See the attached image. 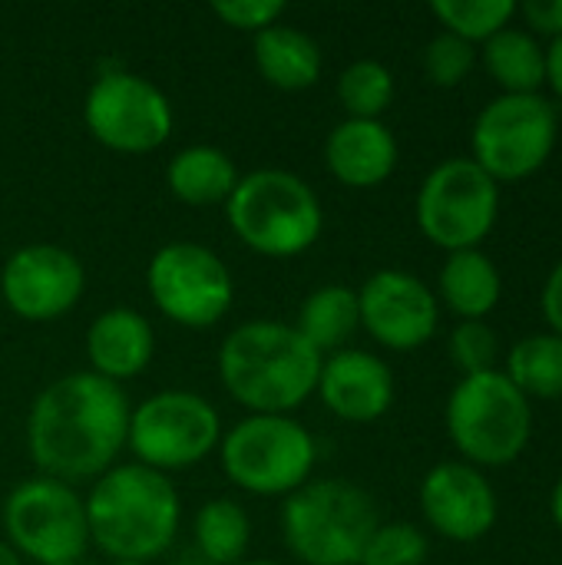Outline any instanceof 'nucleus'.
Segmentation results:
<instances>
[{"label": "nucleus", "mask_w": 562, "mask_h": 565, "mask_svg": "<svg viewBox=\"0 0 562 565\" xmlns=\"http://www.w3.org/2000/svg\"><path fill=\"white\" fill-rule=\"evenodd\" d=\"M0 565H23V559H20V556H17L3 540H0Z\"/></svg>", "instance_id": "nucleus-36"}, {"label": "nucleus", "mask_w": 562, "mask_h": 565, "mask_svg": "<svg viewBox=\"0 0 562 565\" xmlns=\"http://www.w3.org/2000/svg\"><path fill=\"white\" fill-rule=\"evenodd\" d=\"M427 536L414 523H381L364 546L361 565H424Z\"/></svg>", "instance_id": "nucleus-29"}, {"label": "nucleus", "mask_w": 562, "mask_h": 565, "mask_svg": "<svg viewBox=\"0 0 562 565\" xmlns=\"http://www.w3.org/2000/svg\"><path fill=\"white\" fill-rule=\"evenodd\" d=\"M285 10L288 7L282 0H219V3H212V13L225 26L248 30V33H262L265 26L282 23Z\"/></svg>", "instance_id": "nucleus-32"}, {"label": "nucleus", "mask_w": 562, "mask_h": 565, "mask_svg": "<svg viewBox=\"0 0 562 565\" xmlns=\"http://www.w3.org/2000/svg\"><path fill=\"white\" fill-rule=\"evenodd\" d=\"M547 79L562 96V36H556L547 50Z\"/></svg>", "instance_id": "nucleus-35"}, {"label": "nucleus", "mask_w": 562, "mask_h": 565, "mask_svg": "<svg viewBox=\"0 0 562 565\" xmlns=\"http://www.w3.org/2000/svg\"><path fill=\"white\" fill-rule=\"evenodd\" d=\"M83 288V262L70 248L50 242L17 248L0 268V295L7 308L30 324H50L70 315L79 305Z\"/></svg>", "instance_id": "nucleus-14"}, {"label": "nucleus", "mask_w": 562, "mask_h": 565, "mask_svg": "<svg viewBox=\"0 0 562 565\" xmlns=\"http://www.w3.org/2000/svg\"><path fill=\"white\" fill-rule=\"evenodd\" d=\"M225 477L252 497H291L311 480L318 444L291 414H248L222 434Z\"/></svg>", "instance_id": "nucleus-6"}, {"label": "nucleus", "mask_w": 562, "mask_h": 565, "mask_svg": "<svg viewBox=\"0 0 562 565\" xmlns=\"http://www.w3.org/2000/svg\"><path fill=\"white\" fill-rule=\"evenodd\" d=\"M431 10L444 23V30L464 36L467 43L477 40L487 43L494 33H500L510 23L517 3L513 0H434Z\"/></svg>", "instance_id": "nucleus-28"}, {"label": "nucleus", "mask_w": 562, "mask_h": 565, "mask_svg": "<svg viewBox=\"0 0 562 565\" xmlns=\"http://www.w3.org/2000/svg\"><path fill=\"white\" fill-rule=\"evenodd\" d=\"M63 565H83V563H63Z\"/></svg>", "instance_id": "nucleus-40"}, {"label": "nucleus", "mask_w": 562, "mask_h": 565, "mask_svg": "<svg viewBox=\"0 0 562 565\" xmlns=\"http://www.w3.org/2000/svg\"><path fill=\"white\" fill-rule=\"evenodd\" d=\"M381 526L374 497L348 480H308L282 503V536L305 565H361Z\"/></svg>", "instance_id": "nucleus-5"}, {"label": "nucleus", "mask_w": 562, "mask_h": 565, "mask_svg": "<svg viewBox=\"0 0 562 565\" xmlns=\"http://www.w3.org/2000/svg\"><path fill=\"white\" fill-rule=\"evenodd\" d=\"M543 315L553 324V334H562V258L556 262V268L547 278L543 288Z\"/></svg>", "instance_id": "nucleus-34"}, {"label": "nucleus", "mask_w": 562, "mask_h": 565, "mask_svg": "<svg viewBox=\"0 0 562 565\" xmlns=\"http://www.w3.org/2000/svg\"><path fill=\"white\" fill-rule=\"evenodd\" d=\"M503 281L490 255L480 248L450 252L441 268V298L450 311H457L464 321H484L500 301Z\"/></svg>", "instance_id": "nucleus-22"}, {"label": "nucleus", "mask_w": 562, "mask_h": 565, "mask_svg": "<svg viewBox=\"0 0 562 565\" xmlns=\"http://www.w3.org/2000/svg\"><path fill=\"white\" fill-rule=\"evenodd\" d=\"M447 430L467 460L484 467L513 463L533 434L530 397L497 367L467 374L450 391Z\"/></svg>", "instance_id": "nucleus-7"}, {"label": "nucleus", "mask_w": 562, "mask_h": 565, "mask_svg": "<svg viewBox=\"0 0 562 565\" xmlns=\"http://www.w3.org/2000/svg\"><path fill=\"white\" fill-rule=\"evenodd\" d=\"M474 63H477L474 43H467L464 36H457V33H450V30L437 33V36L427 43V50H424L427 79H431L434 86H444V89L460 86V83L467 79V73L474 70Z\"/></svg>", "instance_id": "nucleus-30"}, {"label": "nucleus", "mask_w": 562, "mask_h": 565, "mask_svg": "<svg viewBox=\"0 0 562 565\" xmlns=\"http://www.w3.org/2000/svg\"><path fill=\"white\" fill-rule=\"evenodd\" d=\"M225 218L235 238L265 258L305 255L325 228L318 192L288 169L238 175V185L225 202Z\"/></svg>", "instance_id": "nucleus-4"}, {"label": "nucleus", "mask_w": 562, "mask_h": 565, "mask_svg": "<svg viewBox=\"0 0 562 565\" xmlns=\"http://www.w3.org/2000/svg\"><path fill=\"white\" fill-rule=\"evenodd\" d=\"M166 185L182 205H225L232 189L238 185V169L232 156L215 146H189L169 159Z\"/></svg>", "instance_id": "nucleus-21"}, {"label": "nucleus", "mask_w": 562, "mask_h": 565, "mask_svg": "<svg viewBox=\"0 0 562 565\" xmlns=\"http://www.w3.org/2000/svg\"><path fill=\"white\" fill-rule=\"evenodd\" d=\"M553 520L560 523L562 530V480L556 483V490H553Z\"/></svg>", "instance_id": "nucleus-37"}, {"label": "nucleus", "mask_w": 562, "mask_h": 565, "mask_svg": "<svg viewBox=\"0 0 562 565\" xmlns=\"http://www.w3.org/2000/svg\"><path fill=\"white\" fill-rule=\"evenodd\" d=\"M325 358L285 321H242L219 344L225 394L248 414H291L318 391Z\"/></svg>", "instance_id": "nucleus-2"}, {"label": "nucleus", "mask_w": 562, "mask_h": 565, "mask_svg": "<svg viewBox=\"0 0 562 565\" xmlns=\"http://www.w3.org/2000/svg\"><path fill=\"white\" fill-rule=\"evenodd\" d=\"M450 358L467 374L494 371L497 364V331L487 321H460L450 334Z\"/></svg>", "instance_id": "nucleus-31"}, {"label": "nucleus", "mask_w": 562, "mask_h": 565, "mask_svg": "<svg viewBox=\"0 0 562 565\" xmlns=\"http://www.w3.org/2000/svg\"><path fill=\"white\" fill-rule=\"evenodd\" d=\"M361 328V311H358V291L348 285H321L315 288L295 318V331L325 358L344 351V344L354 338Z\"/></svg>", "instance_id": "nucleus-23"}, {"label": "nucleus", "mask_w": 562, "mask_h": 565, "mask_svg": "<svg viewBox=\"0 0 562 565\" xmlns=\"http://www.w3.org/2000/svg\"><path fill=\"white\" fill-rule=\"evenodd\" d=\"M315 394L335 417L348 424H374L394 404V374L378 354L344 348L325 358Z\"/></svg>", "instance_id": "nucleus-17"}, {"label": "nucleus", "mask_w": 562, "mask_h": 565, "mask_svg": "<svg viewBox=\"0 0 562 565\" xmlns=\"http://www.w3.org/2000/svg\"><path fill=\"white\" fill-rule=\"evenodd\" d=\"M500 212V185L474 159H447L417 189L414 215L421 232L447 252L477 248Z\"/></svg>", "instance_id": "nucleus-11"}, {"label": "nucleus", "mask_w": 562, "mask_h": 565, "mask_svg": "<svg viewBox=\"0 0 562 565\" xmlns=\"http://www.w3.org/2000/svg\"><path fill=\"white\" fill-rule=\"evenodd\" d=\"M361 328L391 351H414L437 331V295L411 271L384 268L358 288Z\"/></svg>", "instance_id": "nucleus-15"}, {"label": "nucleus", "mask_w": 562, "mask_h": 565, "mask_svg": "<svg viewBox=\"0 0 562 565\" xmlns=\"http://www.w3.org/2000/svg\"><path fill=\"white\" fill-rule=\"evenodd\" d=\"M109 565H139V563H109Z\"/></svg>", "instance_id": "nucleus-39"}, {"label": "nucleus", "mask_w": 562, "mask_h": 565, "mask_svg": "<svg viewBox=\"0 0 562 565\" xmlns=\"http://www.w3.org/2000/svg\"><path fill=\"white\" fill-rule=\"evenodd\" d=\"M328 172L348 189H374L397 166V139L381 119H344L325 139Z\"/></svg>", "instance_id": "nucleus-19"}, {"label": "nucleus", "mask_w": 562, "mask_h": 565, "mask_svg": "<svg viewBox=\"0 0 562 565\" xmlns=\"http://www.w3.org/2000/svg\"><path fill=\"white\" fill-rule=\"evenodd\" d=\"M7 546L36 565L79 563L89 546L86 507L76 487L30 477L3 503Z\"/></svg>", "instance_id": "nucleus-9"}, {"label": "nucleus", "mask_w": 562, "mask_h": 565, "mask_svg": "<svg viewBox=\"0 0 562 565\" xmlns=\"http://www.w3.org/2000/svg\"><path fill=\"white\" fill-rule=\"evenodd\" d=\"M252 56H255L258 76L268 86L285 89V93H301V89L315 86L321 76V66H325L318 40L288 23H275V26H265L262 33H255Z\"/></svg>", "instance_id": "nucleus-20"}, {"label": "nucleus", "mask_w": 562, "mask_h": 565, "mask_svg": "<svg viewBox=\"0 0 562 565\" xmlns=\"http://www.w3.org/2000/svg\"><path fill=\"white\" fill-rule=\"evenodd\" d=\"M89 543L113 563L149 565L166 556L182 523V503L166 473L123 463L93 480L86 500Z\"/></svg>", "instance_id": "nucleus-3"}, {"label": "nucleus", "mask_w": 562, "mask_h": 565, "mask_svg": "<svg viewBox=\"0 0 562 565\" xmlns=\"http://www.w3.org/2000/svg\"><path fill=\"white\" fill-rule=\"evenodd\" d=\"M517 10H523L527 23L537 33H550L553 40L562 36V0H527Z\"/></svg>", "instance_id": "nucleus-33"}, {"label": "nucleus", "mask_w": 562, "mask_h": 565, "mask_svg": "<svg viewBox=\"0 0 562 565\" xmlns=\"http://www.w3.org/2000/svg\"><path fill=\"white\" fill-rule=\"evenodd\" d=\"M238 565H282V563H268V559H242Z\"/></svg>", "instance_id": "nucleus-38"}, {"label": "nucleus", "mask_w": 562, "mask_h": 565, "mask_svg": "<svg viewBox=\"0 0 562 565\" xmlns=\"http://www.w3.org/2000/svg\"><path fill=\"white\" fill-rule=\"evenodd\" d=\"M338 99L348 119H381L394 99V73L381 60H354L338 76Z\"/></svg>", "instance_id": "nucleus-27"}, {"label": "nucleus", "mask_w": 562, "mask_h": 565, "mask_svg": "<svg viewBox=\"0 0 562 565\" xmlns=\"http://www.w3.org/2000/svg\"><path fill=\"white\" fill-rule=\"evenodd\" d=\"M83 122L93 139L123 156L159 149L172 136V103L146 76L132 70H106L83 99Z\"/></svg>", "instance_id": "nucleus-13"}, {"label": "nucleus", "mask_w": 562, "mask_h": 565, "mask_svg": "<svg viewBox=\"0 0 562 565\" xmlns=\"http://www.w3.org/2000/svg\"><path fill=\"white\" fill-rule=\"evenodd\" d=\"M129 397L119 384L73 371L46 384L26 414V454L40 477L93 483L113 470L129 437Z\"/></svg>", "instance_id": "nucleus-1"}, {"label": "nucleus", "mask_w": 562, "mask_h": 565, "mask_svg": "<svg viewBox=\"0 0 562 565\" xmlns=\"http://www.w3.org/2000/svg\"><path fill=\"white\" fill-rule=\"evenodd\" d=\"M421 510L444 540L477 543L497 523V493L477 467L437 463L421 483Z\"/></svg>", "instance_id": "nucleus-16"}, {"label": "nucleus", "mask_w": 562, "mask_h": 565, "mask_svg": "<svg viewBox=\"0 0 562 565\" xmlns=\"http://www.w3.org/2000/svg\"><path fill=\"white\" fill-rule=\"evenodd\" d=\"M560 132V116L540 93H503L474 122V162L490 179H523L537 172Z\"/></svg>", "instance_id": "nucleus-12"}, {"label": "nucleus", "mask_w": 562, "mask_h": 565, "mask_svg": "<svg viewBox=\"0 0 562 565\" xmlns=\"http://www.w3.org/2000/svg\"><path fill=\"white\" fill-rule=\"evenodd\" d=\"M146 288L156 311L189 331L219 324L235 305L229 265L199 242H169L146 265Z\"/></svg>", "instance_id": "nucleus-10"}, {"label": "nucleus", "mask_w": 562, "mask_h": 565, "mask_svg": "<svg viewBox=\"0 0 562 565\" xmlns=\"http://www.w3.org/2000/svg\"><path fill=\"white\" fill-rule=\"evenodd\" d=\"M156 354V331L136 308H106L86 328L89 371L119 384L139 377Z\"/></svg>", "instance_id": "nucleus-18"}, {"label": "nucleus", "mask_w": 562, "mask_h": 565, "mask_svg": "<svg viewBox=\"0 0 562 565\" xmlns=\"http://www.w3.org/2000/svg\"><path fill=\"white\" fill-rule=\"evenodd\" d=\"M527 397H562V334H530L507 354L503 371Z\"/></svg>", "instance_id": "nucleus-26"}, {"label": "nucleus", "mask_w": 562, "mask_h": 565, "mask_svg": "<svg viewBox=\"0 0 562 565\" xmlns=\"http://www.w3.org/2000/svg\"><path fill=\"white\" fill-rule=\"evenodd\" d=\"M480 56L507 93H537L547 83V50L520 26H503L494 33Z\"/></svg>", "instance_id": "nucleus-25"}, {"label": "nucleus", "mask_w": 562, "mask_h": 565, "mask_svg": "<svg viewBox=\"0 0 562 565\" xmlns=\"http://www.w3.org/2000/svg\"><path fill=\"white\" fill-rule=\"evenodd\" d=\"M252 543V520L242 503L219 497L199 507L192 520V550L209 565H238Z\"/></svg>", "instance_id": "nucleus-24"}, {"label": "nucleus", "mask_w": 562, "mask_h": 565, "mask_svg": "<svg viewBox=\"0 0 562 565\" xmlns=\"http://www.w3.org/2000/svg\"><path fill=\"white\" fill-rule=\"evenodd\" d=\"M222 444V417L215 404L195 391H159L149 394L129 414L126 447L136 454V463L172 473L189 470L212 457Z\"/></svg>", "instance_id": "nucleus-8"}]
</instances>
